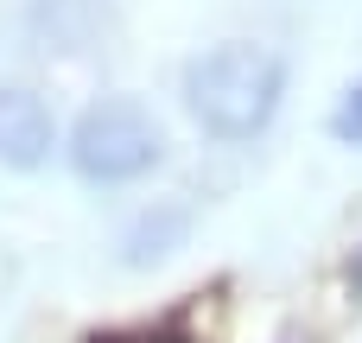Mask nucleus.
I'll list each match as a JSON object with an SVG mask.
<instances>
[{"label": "nucleus", "instance_id": "nucleus-2", "mask_svg": "<svg viewBox=\"0 0 362 343\" xmlns=\"http://www.w3.org/2000/svg\"><path fill=\"white\" fill-rule=\"evenodd\" d=\"M70 172L95 191H115V185H140L159 159H165V127L127 102V95H102L76 115L70 127Z\"/></svg>", "mask_w": 362, "mask_h": 343}, {"label": "nucleus", "instance_id": "nucleus-4", "mask_svg": "<svg viewBox=\"0 0 362 343\" xmlns=\"http://www.w3.org/2000/svg\"><path fill=\"white\" fill-rule=\"evenodd\" d=\"M185 236H191V210H185V204H153V210H140V216L127 223V236H121V267H153V261L178 255Z\"/></svg>", "mask_w": 362, "mask_h": 343}, {"label": "nucleus", "instance_id": "nucleus-3", "mask_svg": "<svg viewBox=\"0 0 362 343\" xmlns=\"http://www.w3.org/2000/svg\"><path fill=\"white\" fill-rule=\"evenodd\" d=\"M57 153V121L38 89L0 83V165L6 172H38Z\"/></svg>", "mask_w": 362, "mask_h": 343}, {"label": "nucleus", "instance_id": "nucleus-5", "mask_svg": "<svg viewBox=\"0 0 362 343\" xmlns=\"http://www.w3.org/2000/svg\"><path fill=\"white\" fill-rule=\"evenodd\" d=\"M331 140L337 146H362V76L344 89V102L331 108Z\"/></svg>", "mask_w": 362, "mask_h": 343}, {"label": "nucleus", "instance_id": "nucleus-6", "mask_svg": "<svg viewBox=\"0 0 362 343\" xmlns=\"http://www.w3.org/2000/svg\"><path fill=\"white\" fill-rule=\"evenodd\" d=\"M89 343H185L178 331H102V337H89Z\"/></svg>", "mask_w": 362, "mask_h": 343}, {"label": "nucleus", "instance_id": "nucleus-1", "mask_svg": "<svg viewBox=\"0 0 362 343\" xmlns=\"http://www.w3.org/2000/svg\"><path fill=\"white\" fill-rule=\"evenodd\" d=\"M280 102H286V57L255 45V38L210 45L204 57L185 64V108L223 146H242V140L267 134Z\"/></svg>", "mask_w": 362, "mask_h": 343}, {"label": "nucleus", "instance_id": "nucleus-7", "mask_svg": "<svg viewBox=\"0 0 362 343\" xmlns=\"http://www.w3.org/2000/svg\"><path fill=\"white\" fill-rule=\"evenodd\" d=\"M350 280H356V286H362V267H350Z\"/></svg>", "mask_w": 362, "mask_h": 343}]
</instances>
